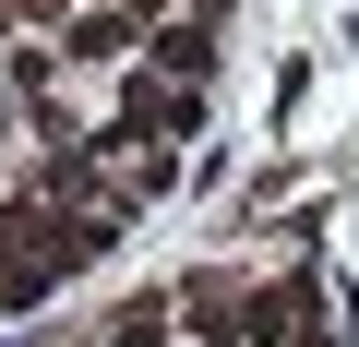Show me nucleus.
Here are the masks:
<instances>
[{
	"label": "nucleus",
	"instance_id": "1",
	"mask_svg": "<svg viewBox=\"0 0 359 347\" xmlns=\"http://www.w3.org/2000/svg\"><path fill=\"white\" fill-rule=\"evenodd\" d=\"M311 311V287H240V275H192L180 287V323L216 347H287V323Z\"/></svg>",
	"mask_w": 359,
	"mask_h": 347
},
{
	"label": "nucleus",
	"instance_id": "2",
	"mask_svg": "<svg viewBox=\"0 0 359 347\" xmlns=\"http://www.w3.org/2000/svg\"><path fill=\"white\" fill-rule=\"evenodd\" d=\"M192 120H204V108H192V84H156V60L120 84V132H132V144H180Z\"/></svg>",
	"mask_w": 359,
	"mask_h": 347
},
{
	"label": "nucleus",
	"instance_id": "3",
	"mask_svg": "<svg viewBox=\"0 0 359 347\" xmlns=\"http://www.w3.org/2000/svg\"><path fill=\"white\" fill-rule=\"evenodd\" d=\"M132 48H144V25L120 13V0H108V13H72V25H60V60H132Z\"/></svg>",
	"mask_w": 359,
	"mask_h": 347
},
{
	"label": "nucleus",
	"instance_id": "4",
	"mask_svg": "<svg viewBox=\"0 0 359 347\" xmlns=\"http://www.w3.org/2000/svg\"><path fill=\"white\" fill-rule=\"evenodd\" d=\"M180 335V287H156V299H120V323H108V347H168Z\"/></svg>",
	"mask_w": 359,
	"mask_h": 347
},
{
	"label": "nucleus",
	"instance_id": "5",
	"mask_svg": "<svg viewBox=\"0 0 359 347\" xmlns=\"http://www.w3.org/2000/svg\"><path fill=\"white\" fill-rule=\"evenodd\" d=\"M120 13H132V25H144V36H156V25H168V13H180V0H120Z\"/></svg>",
	"mask_w": 359,
	"mask_h": 347
},
{
	"label": "nucleus",
	"instance_id": "6",
	"mask_svg": "<svg viewBox=\"0 0 359 347\" xmlns=\"http://www.w3.org/2000/svg\"><path fill=\"white\" fill-rule=\"evenodd\" d=\"M36 13H48V25H72V13H84V0H36Z\"/></svg>",
	"mask_w": 359,
	"mask_h": 347
}]
</instances>
